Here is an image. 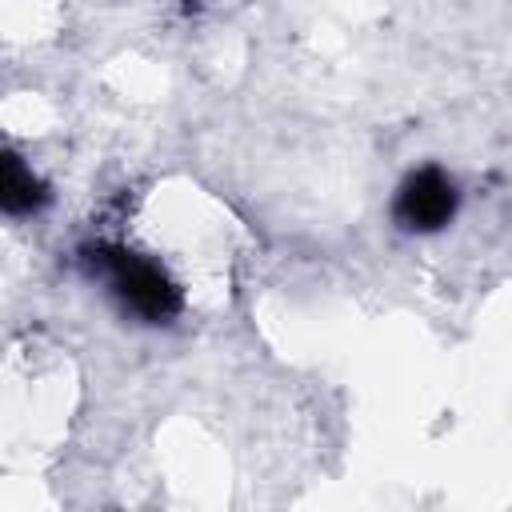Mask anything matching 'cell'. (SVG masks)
Returning a JSON list of instances; mask_svg holds the SVG:
<instances>
[{
  "label": "cell",
  "mask_w": 512,
  "mask_h": 512,
  "mask_svg": "<svg viewBox=\"0 0 512 512\" xmlns=\"http://www.w3.org/2000/svg\"><path fill=\"white\" fill-rule=\"evenodd\" d=\"M84 264L128 316L144 324H168L180 312V288L152 256H140L124 244H92Z\"/></svg>",
  "instance_id": "cell-1"
},
{
  "label": "cell",
  "mask_w": 512,
  "mask_h": 512,
  "mask_svg": "<svg viewBox=\"0 0 512 512\" xmlns=\"http://www.w3.org/2000/svg\"><path fill=\"white\" fill-rule=\"evenodd\" d=\"M456 204H460L456 180L440 168H420L400 184L392 212L408 232H436L456 216Z\"/></svg>",
  "instance_id": "cell-2"
},
{
  "label": "cell",
  "mask_w": 512,
  "mask_h": 512,
  "mask_svg": "<svg viewBox=\"0 0 512 512\" xmlns=\"http://www.w3.org/2000/svg\"><path fill=\"white\" fill-rule=\"evenodd\" d=\"M0 200H4V212H8V216H32V212L48 200L44 184L36 180V172H32L16 152H8V156H4V184H0Z\"/></svg>",
  "instance_id": "cell-3"
}]
</instances>
